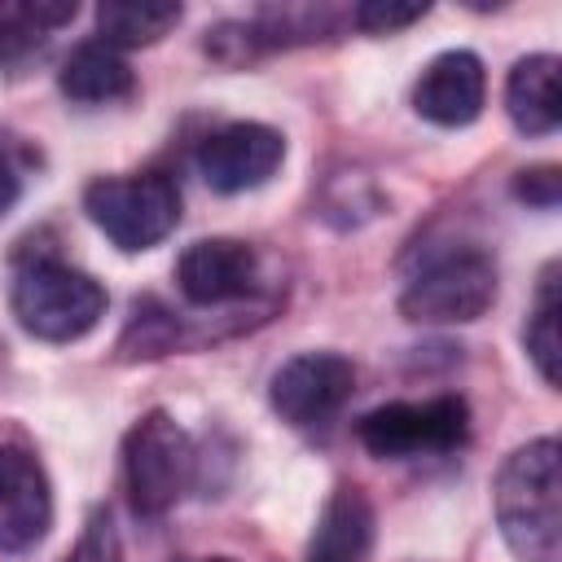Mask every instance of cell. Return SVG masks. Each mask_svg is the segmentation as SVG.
Masks as SVG:
<instances>
[{
  "label": "cell",
  "instance_id": "ac0fdd59",
  "mask_svg": "<svg viewBox=\"0 0 562 562\" xmlns=\"http://www.w3.org/2000/svg\"><path fill=\"white\" fill-rule=\"evenodd\" d=\"M430 4L426 0H413V4H395V0H364L351 9V22L369 35H391V31H404L413 26L417 18H426Z\"/></svg>",
  "mask_w": 562,
  "mask_h": 562
},
{
  "label": "cell",
  "instance_id": "8fae6325",
  "mask_svg": "<svg viewBox=\"0 0 562 562\" xmlns=\"http://www.w3.org/2000/svg\"><path fill=\"white\" fill-rule=\"evenodd\" d=\"M487 75L470 48H448L426 61L413 83V110L435 127H465L483 114Z\"/></svg>",
  "mask_w": 562,
  "mask_h": 562
},
{
  "label": "cell",
  "instance_id": "277c9868",
  "mask_svg": "<svg viewBox=\"0 0 562 562\" xmlns=\"http://www.w3.org/2000/svg\"><path fill=\"white\" fill-rule=\"evenodd\" d=\"M496 303V263L492 255L465 246L435 255L400 294V312L417 325H465Z\"/></svg>",
  "mask_w": 562,
  "mask_h": 562
},
{
  "label": "cell",
  "instance_id": "30bf717a",
  "mask_svg": "<svg viewBox=\"0 0 562 562\" xmlns=\"http://www.w3.org/2000/svg\"><path fill=\"white\" fill-rule=\"evenodd\" d=\"M53 522V487L22 443H0V553L31 549Z\"/></svg>",
  "mask_w": 562,
  "mask_h": 562
},
{
  "label": "cell",
  "instance_id": "ba28073f",
  "mask_svg": "<svg viewBox=\"0 0 562 562\" xmlns=\"http://www.w3.org/2000/svg\"><path fill=\"white\" fill-rule=\"evenodd\" d=\"M285 158V140L268 123H224L198 145V176L215 193L259 189Z\"/></svg>",
  "mask_w": 562,
  "mask_h": 562
},
{
  "label": "cell",
  "instance_id": "8992f818",
  "mask_svg": "<svg viewBox=\"0 0 562 562\" xmlns=\"http://www.w3.org/2000/svg\"><path fill=\"white\" fill-rule=\"evenodd\" d=\"M470 435V408L457 395L395 400L356 422V439L382 461H408L430 452H452Z\"/></svg>",
  "mask_w": 562,
  "mask_h": 562
},
{
  "label": "cell",
  "instance_id": "5b68a950",
  "mask_svg": "<svg viewBox=\"0 0 562 562\" xmlns=\"http://www.w3.org/2000/svg\"><path fill=\"white\" fill-rule=\"evenodd\" d=\"M189 474H193L189 435L176 426L171 413H162V408L145 413L123 439V479H127L132 509L145 518L167 514L184 496Z\"/></svg>",
  "mask_w": 562,
  "mask_h": 562
},
{
  "label": "cell",
  "instance_id": "7a4b0ae2",
  "mask_svg": "<svg viewBox=\"0 0 562 562\" xmlns=\"http://www.w3.org/2000/svg\"><path fill=\"white\" fill-rule=\"evenodd\" d=\"M9 307L26 334L44 342H75L105 316V290L83 268L61 259H31L13 277Z\"/></svg>",
  "mask_w": 562,
  "mask_h": 562
},
{
  "label": "cell",
  "instance_id": "9c48e42d",
  "mask_svg": "<svg viewBox=\"0 0 562 562\" xmlns=\"http://www.w3.org/2000/svg\"><path fill=\"white\" fill-rule=\"evenodd\" d=\"M259 255L237 237H202L176 259V285L193 307H224L255 290Z\"/></svg>",
  "mask_w": 562,
  "mask_h": 562
},
{
  "label": "cell",
  "instance_id": "603a6c76",
  "mask_svg": "<svg viewBox=\"0 0 562 562\" xmlns=\"http://www.w3.org/2000/svg\"><path fill=\"white\" fill-rule=\"evenodd\" d=\"M184 562H233V558H184Z\"/></svg>",
  "mask_w": 562,
  "mask_h": 562
},
{
  "label": "cell",
  "instance_id": "5bb4252c",
  "mask_svg": "<svg viewBox=\"0 0 562 562\" xmlns=\"http://www.w3.org/2000/svg\"><path fill=\"white\" fill-rule=\"evenodd\" d=\"M75 0H0V61L22 66L44 53L48 35L75 18Z\"/></svg>",
  "mask_w": 562,
  "mask_h": 562
},
{
  "label": "cell",
  "instance_id": "2e32d148",
  "mask_svg": "<svg viewBox=\"0 0 562 562\" xmlns=\"http://www.w3.org/2000/svg\"><path fill=\"white\" fill-rule=\"evenodd\" d=\"M184 9L176 0H101L97 4V35L110 48H140L158 44Z\"/></svg>",
  "mask_w": 562,
  "mask_h": 562
},
{
  "label": "cell",
  "instance_id": "44dd1931",
  "mask_svg": "<svg viewBox=\"0 0 562 562\" xmlns=\"http://www.w3.org/2000/svg\"><path fill=\"white\" fill-rule=\"evenodd\" d=\"M18 193H22V176L0 158V220L13 211V202H18Z\"/></svg>",
  "mask_w": 562,
  "mask_h": 562
},
{
  "label": "cell",
  "instance_id": "9a60e30c",
  "mask_svg": "<svg viewBox=\"0 0 562 562\" xmlns=\"http://www.w3.org/2000/svg\"><path fill=\"white\" fill-rule=\"evenodd\" d=\"M369 540H373V505L364 501L360 487H334V496L321 509V522H316V536H312V553L360 562L369 553Z\"/></svg>",
  "mask_w": 562,
  "mask_h": 562
},
{
  "label": "cell",
  "instance_id": "4fadbf2b",
  "mask_svg": "<svg viewBox=\"0 0 562 562\" xmlns=\"http://www.w3.org/2000/svg\"><path fill=\"white\" fill-rule=\"evenodd\" d=\"M57 88H61L70 101H79V105H110V101L132 97L136 75H132V66L123 61L119 48L92 40V44H79V48L61 61Z\"/></svg>",
  "mask_w": 562,
  "mask_h": 562
},
{
  "label": "cell",
  "instance_id": "7402d4cb",
  "mask_svg": "<svg viewBox=\"0 0 562 562\" xmlns=\"http://www.w3.org/2000/svg\"><path fill=\"white\" fill-rule=\"evenodd\" d=\"M307 562H342V558H321V553H307Z\"/></svg>",
  "mask_w": 562,
  "mask_h": 562
},
{
  "label": "cell",
  "instance_id": "3957f363",
  "mask_svg": "<svg viewBox=\"0 0 562 562\" xmlns=\"http://www.w3.org/2000/svg\"><path fill=\"white\" fill-rule=\"evenodd\" d=\"M83 211L119 250H149L180 224V189L162 167L101 176L88 184Z\"/></svg>",
  "mask_w": 562,
  "mask_h": 562
},
{
  "label": "cell",
  "instance_id": "ffe728a7",
  "mask_svg": "<svg viewBox=\"0 0 562 562\" xmlns=\"http://www.w3.org/2000/svg\"><path fill=\"white\" fill-rule=\"evenodd\" d=\"M514 198L527 202V206H540V211H553L558 198H562V171L553 162H540V167H527L514 176Z\"/></svg>",
  "mask_w": 562,
  "mask_h": 562
},
{
  "label": "cell",
  "instance_id": "52a82bcc",
  "mask_svg": "<svg viewBox=\"0 0 562 562\" xmlns=\"http://www.w3.org/2000/svg\"><path fill=\"white\" fill-rule=\"evenodd\" d=\"M351 391H356V364L338 351H299L268 382V400L277 417L299 430L334 422L351 400Z\"/></svg>",
  "mask_w": 562,
  "mask_h": 562
},
{
  "label": "cell",
  "instance_id": "e0dca14e",
  "mask_svg": "<svg viewBox=\"0 0 562 562\" xmlns=\"http://www.w3.org/2000/svg\"><path fill=\"white\" fill-rule=\"evenodd\" d=\"M522 342H527V356L540 369V378L549 386H558V360H562V338H558V263H549L540 272V290H536V307L527 316Z\"/></svg>",
  "mask_w": 562,
  "mask_h": 562
},
{
  "label": "cell",
  "instance_id": "d6986e66",
  "mask_svg": "<svg viewBox=\"0 0 562 562\" xmlns=\"http://www.w3.org/2000/svg\"><path fill=\"white\" fill-rule=\"evenodd\" d=\"M66 562H123V544H119V531H114L110 509H97L83 522V536L75 540V549L66 553Z\"/></svg>",
  "mask_w": 562,
  "mask_h": 562
},
{
  "label": "cell",
  "instance_id": "7c38bea8",
  "mask_svg": "<svg viewBox=\"0 0 562 562\" xmlns=\"http://www.w3.org/2000/svg\"><path fill=\"white\" fill-rule=\"evenodd\" d=\"M562 61L553 53L518 57L505 79V110L522 136H549L562 123V88H558Z\"/></svg>",
  "mask_w": 562,
  "mask_h": 562
},
{
  "label": "cell",
  "instance_id": "6da1fadb",
  "mask_svg": "<svg viewBox=\"0 0 562 562\" xmlns=\"http://www.w3.org/2000/svg\"><path fill=\"white\" fill-rule=\"evenodd\" d=\"M496 527L518 562H562V448L531 439L496 470Z\"/></svg>",
  "mask_w": 562,
  "mask_h": 562
}]
</instances>
